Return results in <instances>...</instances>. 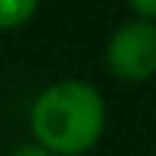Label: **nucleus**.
<instances>
[{
  "label": "nucleus",
  "mask_w": 156,
  "mask_h": 156,
  "mask_svg": "<svg viewBox=\"0 0 156 156\" xmlns=\"http://www.w3.org/2000/svg\"><path fill=\"white\" fill-rule=\"evenodd\" d=\"M104 96L85 80H58L47 85L30 107V132L55 156H82L104 134Z\"/></svg>",
  "instance_id": "1"
},
{
  "label": "nucleus",
  "mask_w": 156,
  "mask_h": 156,
  "mask_svg": "<svg viewBox=\"0 0 156 156\" xmlns=\"http://www.w3.org/2000/svg\"><path fill=\"white\" fill-rule=\"evenodd\" d=\"M107 69L123 82H145L156 74V22L129 19L104 47Z\"/></svg>",
  "instance_id": "2"
},
{
  "label": "nucleus",
  "mask_w": 156,
  "mask_h": 156,
  "mask_svg": "<svg viewBox=\"0 0 156 156\" xmlns=\"http://www.w3.org/2000/svg\"><path fill=\"white\" fill-rule=\"evenodd\" d=\"M41 0H0V30L22 27L33 19Z\"/></svg>",
  "instance_id": "3"
},
{
  "label": "nucleus",
  "mask_w": 156,
  "mask_h": 156,
  "mask_svg": "<svg viewBox=\"0 0 156 156\" xmlns=\"http://www.w3.org/2000/svg\"><path fill=\"white\" fill-rule=\"evenodd\" d=\"M126 3L137 14V19H148V22L156 19V0H126Z\"/></svg>",
  "instance_id": "4"
},
{
  "label": "nucleus",
  "mask_w": 156,
  "mask_h": 156,
  "mask_svg": "<svg viewBox=\"0 0 156 156\" xmlns=\"http://www.w3.org/2000/svg\"><path fill=\"white\" fill-rule=\"evenodd\" d=\"M11 156H55L49 154L47 148H41L38 143H27V145H19V148H14V154Z\"/></svg>",
  "instance_id": "5"
},
{
  "label": "nucleus",
  "mask_w": 156,
  "mask_h": 156,
  "mask_svg": "<svg viewBox=\"0 0 156 156\" xmlns=\"http://www.w3.org/2000/svg\"><path fill=\"white\" fill-rule=\"evenodd\" d=\"M154 156H156V151H154Z\"/></svg>",
  "instance_id": "6"
}]
</instances>
